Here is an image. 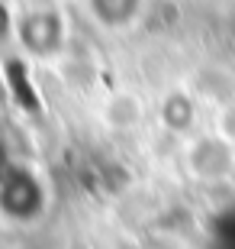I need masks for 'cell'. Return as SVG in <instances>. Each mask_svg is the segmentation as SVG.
<instances>
[{
  "label": "cell",
  "mask_w": 235,
  "mask_h": 249,
  "mask_svg": "<svg viewBox=\"0 0 235 249\" xmlns=\"http://www.w3.org/2000/svg\"><path fill=\"white\" fill-rule=\"evenodd\" d=\"M13 26H16V10L10 7V0H0V46L13 42Z\"/></svg>",
  "instance_id": "cell-8"
},
{
  "label": "cell",
  "mask_w": 235,
  "mask_h": 249,
  "mask_svg": "<svg viewBox=\"0 0 235 249\" xmlns=\"http://www.w3.org/2000/svg\"><path fill=\"white\" fill-rule=\"evenodd\" d=\"M155 123L161 133L174 139H187L200 129V101L197 94L187 91V88H171L164 91L155 104Z\"/></svg>",
  "instance_id": "cell-4"
},
{
  "label": "cell",
  "mask_w": 235,
  "mask_h": 249,
  "mask_svg": "<svg viewBox=\"0 0 235 249\" xmlns=\"http://www.w3.org/2000/svg\"><path fill=\"white\" fill-rule=\"evenodd\" d=\"M13 162H16V159H13V152H10V142H7V136L0 133V178H3V172H7Z\"/></svg>",
  "instance_id": "cell-9"
},
{
  "label": "cell",
  "mask_w": 235,
  "mask_h": 249,
  "mask_svg": "<svg viewBox=\"0 0 235 249\" xmlns=\"http://www.w3.org/2000/svg\"><path fill=\"white\" fill-rule=\"evenodd\" d=\"M71 42V23L62 7L55 3H29L16 10V26H13V46L26 58L52 62L68 49Z\"/></svg>",
  "instance_id": "cell-2"
},
{
  "label": "cell",
  "mask_w": 235,
  "mask_h": 249,
  "mask_svg": "<svg viewBox=\"0 0 235 249\" xmlns=\"http://www.w3.org/2000/svg\"><path fill=\"white\" fill-rule=\"evenodd\" d=\"M222 139H229L235 146V94H229V97H222V101L216 104V110H213V126Z\"/></svg>",
  "instance_id": "cell-7"
},
{
  "label": "cell",
  "mask_w": 235,
  "mask_h": 249,
  "mask_svg": "<svg viewBox=\"0 0 235 249\" xmlns=\"http://www.w3.org/2000/svg\"><path fill=\"white\" fill-rule=\"evenodd\" d=\"M100 120L113 133H132L145 120V101L136 91H126V88L110 91L100 104Z\"/></svg>",
  "instance_id": "cell-6"
},
{
  "label": "cell",
  "mask_w": 235,
  "mask_h": 249,
  "mask_svg": "<svg viewBox=\"0 0 235 249\" xmlns=\"http://www.w3.org/2000/svg\"><path fill=\"white\" fill-rule=\"evenodd\" d=\"M148 0H84V10L97 29L103 33H129L145 17Z\"/></svg>",
  "instance_id": "cell-5"
},
{
  "label": "cell",
  "mask_w": 235,
  "mask_h": 249,
  "mask_svg": "<svg viewBox=\"0 0 235 249\" xmlns=\"http://www.w3.org/2000/svg\"><path fill=\"white\" fill-rule=\"evenodd\" d=\"M52 207V185L42 168L16 159L0 178V223L13 230L36 227Z\"/></svg>",
  "instance_id": "cell-1"
},
{
  "label": "cell",
  "mask_w": 235,
  "mask_h": 249,
  "mask_svg": "<svg viewBox=\"0 0 235 249\" xmlns=\"http://www.w3.org/2000/svg\"><path fill=\"white\" fill-rule=\"evenodd\" d=\"M181 168L200 188H222L235 178V146L216 129H197L181 142Z\"/></svg>",
  "instance_id": "cell-3"
}]
</instances>
